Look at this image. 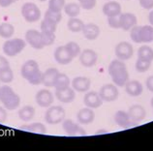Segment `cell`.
I'll list each match as a JSON object with an SVG mask.
<instances>
[{
  "label": "cell",
  "instance_id": "1",
  "mask_svg": "<svg viewBox=\"0 0 153 151\" xmlns=\"http://www.w3.org/2000/svg\"><path fill=\"white\" fill-rule=\"evenodd\" d=\"M108 72V75L111 76L114 84H115L117 87L125 86L126 82L130 79L125 63L120 59H114L110 63Z\"/></svg>",
  "mask_w": 153,
  "mask_h": 151
},
{
  "label": "cell",
  "instance_id": "2",
  "mask_svg": "<svg viewBox=\"0 0 153 151\" xmlns=\"http://www.w3.org/2000/svg\"><path fill=\"white\" fill-rule=\"evenodd\" d=\"M21 75L32 85H39L42 83L43 73L40 70L38 62L33 59H30L23 63L21 68Z\"/></svg>",
  "mask_w": 153,
  "mask_h": 151
},
{
  "label": "cell",
  "instance_id": "3",
  "mask_svg": "<svg viewBox=\"0 0 153 151\" xmlns=\"http://www.w3.org/2000/svg\"><path fill=\"white\" fill-rule=\"evenodd\" d=\"M0 102L8 110H14L21 105V97L11 86L4 84L0 86Z\"/></svg>",
  "mask_w": 153,
  "mask_h": 151
},
{
  "label": "cell",
  "instance_id": "4",
  "mask_svg": "<svg viewBox=\"0 0 153 151\" xmlns=\"http://www.w3.org/2000/svg\"><path fill=\"white\" fill-rule=\"evenodd\" d=\"M130 38L137 44L151 43L153 41V26L135 25L130 30Z\"/></svg>",
  "mask_w": 153,
  "mask_h": 151
},
{
  "label": "cell",
  "instance_id": "5",
  "mask_svg": "<svg viewBox=\"0 0 153 151\" xmlns=\"http://www.w3.org/2000/svg\"><path fill=\"white\" fill-rule=\"evenodd\" d=\"M26 41L21 38L7 39V41L3 44L2 50L5 55L9 57H14L25 49Z\"/></svg>",
  "mask_w": 153,
  "mask_h": 151
},
{
  "label": "cell",
  "instance_id": "6",
  "mask_svg": "<svg viewBox=\"0 0 153 151\" xmlns=\"http://www.w3.org/2000/svg\"><path fill=\"white\" fill-rule=\"evenodd\" d=\"M65 116V110L61 106H51L45 113V121L50 125H56L61 123Z\"/></svg>",
  "mask_w": 153,
  "mask_h": 151
},
{
  "label": "cell",
  "instance_id": "7",
  "mask_svg": "<svg viewBox=\"0 0 153 151\" xmlns=\"http://www.w3.org/2000/svg\"><path fill=\"white\" fill-rule=\"evenodd\" d=\"M22 15L27 22H36L41 19V10L35 3L26 2L22 7Z\"/></svg>",
  "mask_w": 153,
  "mask_h": 151
},
{
  "label": "cell",
  "instance_id": "8",
  "mask_svg": "<svg viewBox=\"0 0 153 151\" xmlns=\"http://www.w3.org/2000/svg\"><path fill=\"white\" fill-rule=\"evenodd\" d=\"M99 95L103 102H114L118 99L119 91L117 86L114 83H107L100 88Z\"/></svg>",
  "mask_w": 153,
  "mask_h": 151
},
{
  "label": "cell",
  "instance_id": "9",
  "mask_svg": "<svg viewBox=\"0 0 153 151\" xmlns=\"http://www.w3.org/2000/svg\"><path fill=\"white\" fill-rule=\"evenodd\" d=\"M114 53L117 59H120L122 61H126L133 56V54H134V49H133V46L130 43L123 41V42H119L115 46Z\"/></svg>",
  "mask_w": 153,
  "mask_h": 151
},
{
  "label": "cell",
  "instance_id": "10",
  "mask_svg": "<svg viewBox=\"0 0 153 151\" xmlns=\"http://www.w3.org/2000/svg\"><path fill=\"white\" fill-rule=\"evenodd\" d=\"M25 41L31 47L35 50H42L45 47L43 43L41 31L36 29H29L25 33Z\"/></svg>",
  "mask_w": 153,
  "mask_h": 151
},
{
  "label": "cell",
  "instance_id": "11",
  "mask_svg": "<svg viewBox=\"0 0 153 151\" xmlns=\"http://www.w3.org/2000/svg\"><path fill=\"white\" fill-rule=\"evenodd\" d=\"M35 101L41 108H49L54 102L53 93L49 89H41L36 93Z\"/></svg>",
  "mask_w": 153,
  "mask_h": 151
},
{
  "label": "cell",
  "instance_id": "12",
  "mask_svg": "<svg viewBox=\"0 0 153 151\" xmlns=\"http://www.w3.org/2000/svg\"><path fill=\"white\" fill-rule=\"evenodd\" d=\"M98 61V54L95 50L91 49H85L82 50L79 54V62L83 67L91 68L96 65Z\"/></svg>",
  "mask_w": 153,
  "mask_h": 151
},
{
  "label": "cell",
  "instance_id": "13",
  "mask_svg": "<svg viewBox=\"0 0 153 151\" xmlns=\"http://www.w3.org/2000/svg\"><path fill=\"white\" fill-rule=\"evenodd\" d=\"M53 56H54L55 61L60 65L69 64V63H71L72 60L74 59L65 46H60V47H56L54 50Z\"/></svg>",
  "mask_w": 153,
  "mask_h": 151
},
{
  "label": "cell",
  "instance_id": "14",
  "mask_svg": "<svg viewBox=\"0 0 153 151\" xmlns=\"http://www.w3.org/2000/svg\"><path fill=\"white\" fill-rule=\"evenodd\" d=\"M62 128L65 131V133L69 136H76V135H85L84 131L82 127L79 126V123L73 121L72 119H64L62 121Z\"/></svg>",
  "mask_w": 153,
  "mask_h": 151
},
{
  "label": "cell",
  "instance_id": "15",
  "mask_svg": "<svg viewBox=\"0 0 153 151\" xmlns=\"http://www.w3.org/2000/svg\"><path fill=\"white\" fill-rule=\"evenodd\" d=\"M120 29L124 31H130L133 27L137 25L138 19L137 17L132 13H121L119 15Z\"/></svg>",
  "mask_w": 153,
  "mask_h": 151
},
{
  "label": "cell",
  "instance_id": "16",
  "mask_svg": "<svg viewBox=\"0 0 153 151\" xmlns=\"http://www.w3.org/2000/svg\"><path fill=\"white\" fill-rule=\"evenodd\" d=\"M83 104L90 109H98L103 105V100L99 95V92L89 91L83 97Z\"/></svg>",
  "mask_w": 153,
  "mask_h": 151
},
{
  "label": "cell",
  "instance_id": "17",
  "mask_svg": "<svg viewBox=\"0 0 153 151\" xmlns=\"http://www.w3.org/2000/svg\"><path fill=\"white\" fill-rule=\"evenodd\" d=\"M127 113L129 114V116H130L131 120L134 123H136L137 125H138L140 122H142L146 116V109L140 105H134L130 107Z\"/></svg>",
  "mask_w": 153,
  "mask_h": 151
},
{
  "label": "cell",
  "instance_id": "18",
  "mask_svg": "<svg viewBox=\"0 0 153 151\" xmlns=\"http://www.w3.org/2000/svg\"><path fill=\"white\" fill-rule=\"evenodd\" d=\"M102 11L107 18L118 17L122 13V8L120 3H118L117 1H114V0H111V1H108L103 6Z\"/></svg>",
  "mask_w": 153,
  "mask_h": 151
},
{
  "label": "cell",
  "instance_id": "19",
  "mask_svg": "<svg viewBox=\"0 0 153 151\" xmlns=\"http://www.w3.org/2000/svg\"><path fill=\"white\" fill-rule=\"evenodd\" d=\"M54 96L57 98L59 102L63 103V104H70V103L74 102L76 98V91L73 87H67L65 89L61 90H55Z\"/></svg>",
  "mask_w": 153,
  "mask_h": 151
},
{
  "label": "cell",
  "instance_id": "20",
  "mask_svg": "<svg viewBox=\"0 0 153 151\" xmlns=\"http://www.w3.org/2000/svg\"><path fill=\"white\" fill-rule=\"evenodd\" d=\"M95 119V113L93 109L90 108H83L80 109L78 113H76V120L82 125H88L91 124Z\"/></svg>",
  "mask_w": 153,
  "mask_h": 151
},
{
  "label": "cell",
  "instance_id": "21",
  "mask_svg": "<svg viewBox=\"0 0 153 151\" xmlns=\"http://www.w3.org/2000/svg\"><path fill=\"white\" fill-rule=\"evenodd\" d=\"M72 87L76 92H87L91 87V79L86 77H76L72 81Z\"/></svg>",
  "mask_w": 153,
  "mask_h": 151
},
{
  "label": "cell",
  "instance_id": "22",
  "mask_svg": "<svg viewBox=\"0 0 153 151\" xmlns=\"http://www.w3.org/2000/svg\"><path fill=\"white\" fill-rule=\"evenodd\" d=\"M114 122L121 128H131V127L137 126L136 123L132 120L127 112L124 110H117L114 114Z\"/></svg>",
  "mask_w": 153,
  "mask_h": 151
},
{
  "label": "cell",
  "instance_id": "23",
  "mask_svg": "<svg viewBox=\"0 0 153 151\" xmlns=\"http://www.w3.org/2000/svg\"><path fill=\"white\" fill-rule=\"evenodd\" d=\"M100 32H101V31H100V27L97 24L92 23V22L84 24L82 31L83 37L87 40H89V41H94V40L97 39L100 35Z\"/></svg>",
  "mask_w": 153,
  "mask_h": 151
},
{
  "label": "cell",
  "instance_id": "24",
  "mask_svg": "<svg viewBox=\"0 0 153 151\" xmlns=\"http://www.w3.org/2000/svg\"><path fill=\"white\" fill-rule=\"evenodd\" d=\"M125 90L127 94L131 97H138L143 93V87L139 81L136 79H129L125 84Z\"/></svg>",
  "mask_w": 153,
  "mask_h": 151
},
{
  "label": "cell",
  "instance_id": "25",
  "mask_svg": "<svg viewBox=\"0 0 153 151\" xmlns=\"http://www.w3.org/2000/svg\"><path fill=\"white\" fill-rule=\"evenodd\" d=\"M59 74V71L56 68L47 69L42 75V84L46 87H53L55 78Z\"/></svg>",
  "mask_w": 153,
  "mask_h": 151
},
{
  "label": "cell",
  "instance_id": "26",
  "mask_svg": "<svg viewBox=\"0 0 153 151\" xmlns=\"http://www.w3.org/2000/svg\"><path fill=\"white\" fill-rule=\"evenodd\" d=\"M70 84H71V79L69 78V77L66 74L59 73L55 78L53 87L55 88V90H61L69 87Z\"/></svg>",
  "mask_w": 153,
  "mask_h": 151
},
{
  "label": "cell",
  "instance_id": "27",
  "mask_svg": "<svg viewBox=\"0 0 153 151\" xmlns=\"http://www.w3.org/2000/svg\"><path fill=\"white\" fill-rule=\"evenodd\" d=\"M21 128L22 130L27 131V132L40 134V135H44L47 133L46 126L41 122H34V123H30V124H28V125H22Z\"/></svg>",
  "mask_w": 153,
  "mask_h": 151
},
{
  "label": "cell",
  "instance_id": "28",
  "mask_svg": "<svg viewBox=\"0 0 153 151\" xmlns=\"http://www.w3.org/2000/svg\"><path fill=\"white\" fill-rule=\"evenodd\" d=\"M35 109L32 106H25L19 110V117L21 120L28 122L34 118Z\"/></svg>",
  "mask_w": 153,
  "mask_h": 151
},
{
  "label": "cell",
  "instance_id": "29",
  "mask_svg": "<svg viewBox=\"0 0 153 151\" xmlns=\"http://www.w3.org/2000/svg\"><path fill=\"white\" fill-rule=\"evenodd\" d=\"M80 5L79 3L76 2H71L67 3L64 6V12L69 18H76L80 13Z\"/></svg>",
  "mask_w": 153,
  "mask_h": 151
},
{
  "label": "cell",
  "instance_id": "30",
  "mask_svg": "<svg viewBox=\"0 0 153 151\" xmlns=\"http://www.w3.org/2000/svg\"><path fill=\"white\" fill-rule=\"evenodd\" d=\"M83 26H84L83 21L78 18H70L69 21L67 22L68 29H69L71 32H74V33L82 32Z\"/></svg>",
  "mask_w": 153,
  "mask_h": 151
},
{
  "label": "cell",
  "instance_id": "31",
  "mask_svg": "<svg viewBox=\"0 0 153 151\" xmlns=\"http://www.w3.org/2000/svg\"><path fill=\"white\" fill-rule=\"evenodd\" d=\"M15 34V27L9 22H2L0 24V37L4 39H11Z\"/></svg>",
  "mask_w": 153,
  "mask_h": 151
},
{
  "label": "cell",
  "instance_id": "32",
  "mask_svg": "<svg viewBox=\"0 0 153 151\" xmlns=\"http://www.w3.org/2000/svg\"><path fill=\"white\" fill-rule=\"evenodd\" d=\"M138 58L146 61H153V50L149 46H142L138 50Z\"/></svg>",
  "mask_w": 153,
  "mask_h": 151
},
{
  "label": "cell",
  "instance_id": "33",
  "mask_svg": "<svg viewBox=\"0 0 153 151\" xmlns=\"http://www.w3.org/2000/svg\"><path fill=\"white\" fill-rule=\"evenodd\" d=\"M14 81V73L10 66H7L5 68L0 70V82H3L4 84H8Z\"/></svg>",
  "mask_w": 153,
  "mask_h": 151
},
{
  "label": "cell",
  "instance_id": "34",
  "mask_svg": "<svg viewBox=\"0 0 153 151\" xmlns=\"http://www.w3.org/2000/svg\"><path fill=\"white\" fill-rule=\"evenodd\" d=\"M41 32L45 33H55L56 28H57V23L50 21V19H45L41 22Z\"/></svg>",
  "mask_w": 153,
  "mask_h": 151
},
{
  "label": "cell",
  "instance_id": "35",
  "mask_svg": "<svg viewBox=\"0 0 153 151\" xmlns=\"http://www.w3.org/2000/svg\"><path fill=\"white\" fill-rule=\"evenodd\" d=\"M65 0H49V7L48 10H51L52 12H57V13H61L62 10L65 6Z\"/></svg>",
  "mask_w": 153,
  "mask_h": 151
},
{
  "label": "cell",
  "instance_id": "36",
  "mask_svg": "<svg viewBox=\"0 0 153 151\" xmlns=\"http://www.w3.org/2000/svg\"><path fill=\"white\" fill-rule=\"evenodd\" d=\"M150 66H151V62L150 61H146V60H143V59L138 58V59H137V61H136L135 68L137 70V72L146 73V71L149 70Z\"/></svg>",
  "mask_w": 153,
  "mask_h": 151
},
{
  "label": "cell",
  "instance_id": "37",
  "mask_svg": "<svg viewBox=\"0 0 153 151\" xmlns=\"http://www.w3.org/2000/svg\"><path fill=\"white\" fill-rule=\"evenodd\" d=\"M65 47H67V50H69V53L71 55L73 56V58L79 56L80 53H82V50H80V47L79 44H76V42H69L67 43Z\"/></svg>",
  "mask_w": 153,
  "mask_h": 151
},
{
  "label": "cell",
  "instance_id": "38",
  "mask_svg": "<svg viewBox=\"0 0 153 151\" xmlns=\"http://www.w3.org/2000/svg\"><path fill=\"white\" fill-rule=\"evenodd\" d=\"M45 19H50V21H53L55 23H58L61 21L62 19V14L61 13H57V12H52L51 10H47V12L45 13Z\"/></svg>",
  "mask_w": 153,
  "mask_h": 151
},
{
  "label": "cell",
  "instance_id": "39",
  "mask_svg": "<svg viewBox=\"0 0 153 151\" xmlns=\"http://www.w3.org/2000/svg\"><path fill=\"white\" fill-rule=\"evenodd\" d=\"M42 33V39H43V43L45 47H49L51 46L52 44L55 41V33H45V32H41Z\"/></svg>",
  "mask_w": 153,
  "mask_h": 151
},
{
  "label": "cell",
  "instance_id": "40",
  "mask_svg": "<svg viewBox=\"0 0 153 151\" xmlns=\"http://www.w3.org/2000/svg\"><path fill=\"white\" fill-rule=\"evenodd\" d=\"M80 7L84 10H92L96 6L97 0H78Z\"/></svg>",
  "mask_w": 153,
  "mask_h": 151
},
{
  "label": "cell",
  "instance_id": "41",
  "mask_svg": "<svg viewBox=\"0 0 153 151\" xmlns=\"http://www.w3.org/2000/svg\"><path fill=\"white\" fill-rule=\"evenodd\" d=\"M108 26L112 29H119L120 28V22H119V16L118 17H110L108 18Z\"/></svg>",
  "mask_w": 153,
  "mask_h": 151
},
{
  "label": "cell",
  "instance_id": "42",
  "mask_svg": "<svg viewBox=\"0 0 153 151\" xmlns=\"http://www.w3.org/2000/svg\"><path fill=\"white\" fill-rule=\"evenodd\" d=\"M139 3L144 10L150 11L153 9V0H139Z\"/></svg>",
  "mask_w": 153,
  "mask_h": 151
},
{
  "label": "cell",
  "instance_id": "43",
  "mask_svg": "<svg viewBox=\"0 0 153 151\" xmlns=\"http://www.w3.org/2000/svg\"><path fill=\"white\" fill-rule=\"evenodd\" d=\"M8 117L7 110L4 107H0V123H4Z\"/></svg>",
  "mask_w": 153,
  "mask_h": 151
},
{
  "label": "cell",
  "instance_id": "44",
  "mask_svg": "<svg viewBox=\"0 0 153 151\" xmlns=\"http://www.w3.org/2000/svg\"><path fill=\"white\" fill-rule=\"evenodd\" d=\"M146 88L150 91V92L153 93V75L149 76V77L146 78Z\"/></svg>",
  "mask_w": 153,
  "mask_h": 151
},
{
  "label": "cell",
  "instance_id": "45",
  "mask_svg": "<svg viewBox=\"0 0 153 151\" xmlns=\"http://www.w3.org/2000/svg\"><path fill=\"white\" fill-rule=\"evenodd\" d=\"M17 1H19V0H0V7L7 8V7L11 6L12 4L16 3Z\"/></svg>",
  "mask_w": 153,
  "mask_h": 151
},
{
  "label": "cell",
  "instance_id": "46",
  "mask_svg": "<svg viewBox=\"0 0 153 151\" xmlns=\"http://www.w3.org/2000/svg\"><path fill=\"white\" fill-rule=\"evenodd\" d=\"M7 66H10L9 61L7 60L6 57H4V56H2V55H0V70L3 69V68H5V67H7Z\"/></svg>",
  "mask_w": 153,
  "mask_h": 151
},
{
  "label": "cell",
  "instance_id": "47",
  "mask_svg": "<svg viewBox=\"0 0 153 151\" xmlns=\"http://www.w3.org/2000/svg\"><path fill=\"white\" fill-rule=\"evenodd\" d=\"M148 21H149L150 25L153 26V9L150 10V12H149V15H148Z\"/></svg>",
  "mask_w": 153,
  "mask_h": 151
},
{
  "label": "cell",
  "instance_id": "48",
  "mask_svg": "<svg viewBox=\"0 0 153 151\" xmlns=\"http://www.w3.org/2000/svg\"><path fill=\"white\" fill-rule=\"evenodd\" d=\"M108 130H105V129H100L98 131H96L95 135H104V134H108Z\"/></svg>",
  "mask_w": 153,
  "mask_h": 151
},
{
  "label": "cell",
  "instance_id": "49",
  "mask_svg": "<svg viewBox=\"0 0 153 151\" xmlns=\"http://www.w3.org/2000/svg\"><path fill=\"white\" fill-rule=\"evenodd\" d=\"M150 105H151V107H152V109H153V97L151 98V101H150Z\"/></svg>",
  "mask_w": 153,
  "mask_h": 151
},
{
  "label": "cell",
  "instance_id": "50",
  "mask_svg": "<svg viewBox=\"0 0 153 151\" xmlns=\"http://www.w3.org/2000/svg\"><path fill=\"white\" fill-rule=\"evenodd\" d=\"M38 1H41V2H45L46 0H38Z\"/></svg>",
  "mask_w": 153,
  "mask_h": 151
},
{
  "label": "cell",
  "instance_id": "51",
  "mask_svg": "<svg viewBox=\"0 0 153 151\" xmlns=\"http://www.w3.org/2000/svg\"><path fill=\"white\" fill-rule=\"evenodd\" d=\"M107 1H111V0H107Z\"/></svg>",
  "mask_w": 153,
  "mask_h": 151
},
{
  "label": "cell",
  "instance_id": "52",
  "mask_svg": "<svg viewBox=\"0 0 153 151\" xmlns=\"http://www.w3.org/2000/svg\"><path fill=\"white\" fill-rule=\"evenodd\" d=\"M126 1H129V0H126Z\"/></svg>",
  "mask_w": 153,
  "mask_h": 151
}]
</instances>
